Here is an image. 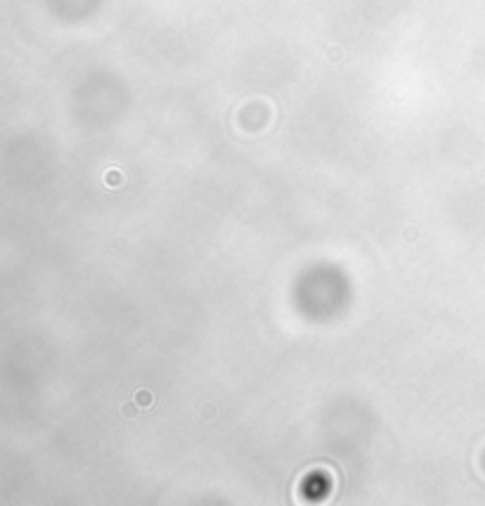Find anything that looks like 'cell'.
I'll use <instances>...</instances> for the list:
<instances>
[]
</instances>
